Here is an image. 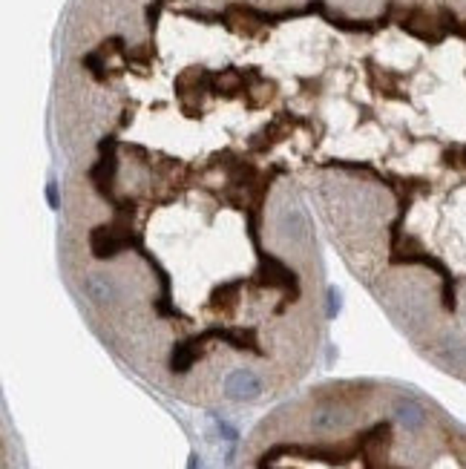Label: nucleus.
Returning <instances> with one entry per match:
<instances>
[{"instance_id": "f257e3e1", "label": "nucleus", "mask_w": 466, "mask_h": 469, "mask_svg": "<svg viewBox=\"0 0 466 469\" xmlns=\"http://www.w3.org/2000/svg\"><path fill=\"white\" fill-rule=\"evenodd\" d=\"M61 271L95 337L162 395L262 406L314 371L334 291L302 185L239 147L98 133L69 153Z\"/></svg>"}, {"instance_id": "f03ea898", "label": "nucleus", "mask_w": 466, "mask_h": 469, "mask_svg": "<svg viewBox=\"0 0 466 469\" xmlns=\"http://www.w3.org/2000/svg\"><path fill=\"white\" fill-rule=\"evenodd\" d=\"M237 469H466V438L437 426L409 392L340 380L262 418Z\"/></svg>"}]
</instances>
